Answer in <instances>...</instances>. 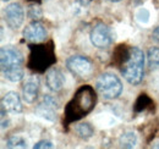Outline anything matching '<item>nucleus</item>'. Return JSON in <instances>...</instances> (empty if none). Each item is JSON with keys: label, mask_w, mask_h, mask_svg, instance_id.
I'll list each match as a JSON object with an SVG mask.
<instances>
[{"label": "nucleus", "mask_w": 159, "mask_h": 149, "mask_svg": "<svg viewBox=\"0 0 159 149\" xmlns=\"http://www.w3.org/2000/svg\"><path fill=\"white\" fill-rule=\"evenodd\" d=\"M66 69L79 79L91 78L93 74V64L92 61L82 55H72L66 60Z\"/></svg>", "instance_id": "nucleus-4"}, {"label": "nucleus", "mask_w": 159, "mask_h": 149, "mask_svg": "<svg viewBox=\"0 0 159 149\" xmlns=\"http://www.w3.org/2000/svg\"><path fill=\"white\" fill-rule=\"evenodd\" d=\"M1 110H5L10 114L22 112V102L20 95L16 92H7L1 99Z\"/></svg>", "instance_id": "nucleus-12"}, {"label": "nucleus", "mask_w": 159, "mask_h": 149, "mask_svg": "<svg viewBox=\"0 0 159 149\" xmlns=\"http://www.w3.org/2000/svg\"><path fill=\"white\" fill-rule=\"evenodd\" d=\"M0 65H1V72L11 69L22 67L23 55L15 47L11 45L2 47L0 50Z\"/></svg>", "instance_id": "nucleus-5"}, {"label": "nucleus", "mask_w": 159, "mask_h": 149, "mask_svg": "<svg viewBox=\"0 0 159 149\" xmlns=\"http://www.w3.org/2000/svg\"><path fill=\"white\" fill-rule=\"evenodd\" d=\"M34 149H40V148H47V149H50V148H54L53 143L50 141H39L37 142L34 146H33Z\"/></svg>", "instance_id": "nucleus-18"}, {"label": "nucleus", "mask_w": 159, "mask_h": 149, "mask_svg": "<svg viewBox=\"0 0 159 149\" xmlns=\"http://www.w3.org/2000/svg\"><path fill=\"white\" fill-rule=\"evenodd\" d=\"M2 1H9V0H2Z\"/></svg>", "instance_id": "nucleus-22"}, {"label": "nucleus", "mask_w": 159, "mask_h": 149, "mask_svg": "<svg viewBox=\"0 0 159 149\" xmlns=\"http://www.w3.org/2000/svg\"><path fill=\"white\" fill-rule=\"evenodd\" d=\"M45 83H47V87L54 93L62 91L65 86V76L62 74V71L57 67L50 69L45 74Z\"/></svg>", "instance_id": "nucleus-11"}, {"label": "nucleus", "mask_w": 159, "mask_h": 149, "mask_svg": "<svg viewBox=\"0 0 159 149\" xmlns=\"http://www.w3.org/2000/svg\"><path fill=\"white\" fill-rule=\"evenodd\" d=\"M89 39H91V43L96 48L105 49V48H108L111 44V42H113V34H111L110 28L107 25H104L102 22H98L91 29Z\"/></svg>", "instance_id": "nucleus-6"}, {"label": "nucleus", "mask_w": 159, "mask_h": 149, "mask_svg": "<svg viewBox=\"0 0 159 149\" xmlns=\"http://www.w3.org/2000/svg\"><path fill=\"white\" fill-rule=\"evenodd\" d=\"M152 38L159 44V26L154 28V31H153V33H152Z\"/></svg>", "instance_id": "nucleus-19"}, {"label": "nucleus", "mask_w": 159, "mask_h": 149, "mask_svg": "<svg viewBox=\"0 0 159 149\" xmlns=\"http://www.w3.org/2000/svg\"><path fill=\"white\" fill-rule=\"evenodd\" d=\"M137 143V136L132 131H125L119 137V144L122 148H134Z\"/></svg>", "instance_id": "nucleus-13"}, {"label": "nucleus", "mask_w": 159, "mask_h": 149, "mask_svg": "<svg viewBox=\"0 0 159 149\" xmlns=\"http://www.w3.org/2000/svg\"><path fill=\"white\" fill-rule=\"evenodd\" d=\"M94 102L96 99H94L93 91L89 87H84L80 89L77 94L75 95V98L72 99V102L69 104L70 114L74 115V119H80L81 116L86 115L93 108Z\"/></svg>", "instance_id": "nucleus-3"}, {"label": "nucleus", "mask_w": 159, "mask_h": 149, "mask_svg": "<svg viewBox=\"0 0 159 149\" xmlns=\"http://www.w3.org/2000/svg\"><path fill=\"white\" fill-rule=\"evenodd\" d=\"M147 59H148V65L152 69H158L159 67V48L153 47L148 50L147 53Z\"/></svg>", "instance_id": "nucleus-15"}, {"label": "nucleus", "mask_w": 159, "mask_h": 149, "mask_svg": "<svg viewBox=\"0 0 159 149\" xmlns=\"http://www.w3.org/2000/svg\"><path fill=\"white\" fill-rule=\"evenodd\" d=\"M7 148H27V141L21 136H12L6 141Z\"/></svg>", "instance_id": "nucleus-16"}, {"label": "nucleus", "mask_w": 159, "mask_h": 149, "mask_svg": "<svg viewBox=\"0 0 159 149\" xmlns=\"http://www.w3.org/2000/svg\"><path fill=\"white\" fill-rule=\"evenodd\" d=\"M124 78L132 86H139L144 76V54L137 47H131L121 67Z\"/></svg>", "instance_id": "nucleus-1"}, {"label": "nucleus", "mask_w": 159, "mask_h": 149, "mask_svg": "<svg viewBox=\"0 0 159 149\" xmlns=\"http://www.w3.org/2000/svg\"><path fill=\"white\" fill-rule=\"evenodd\" d=\"M4 19L11 29H19L25 21V12L22 6L19 2L9 4L4 11Z\"/></svg>", "instance_id": "nucleus-7"}, {"label": "nucleus", "mask_w": 159, "mask_h": 149, "mask_svg": "<svg viewBox=\"0 0 159 149\" xmlns=\"http://www.w3.org/2000/svg\"><path fill=\"white\" fill-rule=\"evenodd\" d=\"M109 1H113V2H119L121 0H109Z\"/></svg>", "instance_id": "nucleus-21"}, {"label": "nucleus", "mask_w": 159, "mask_h": 149, "mask_svg": "<svg viewBox=\"0 0 159 149\" xmlns=\"http://www.w3.org/2000/svg\"><path fill=\"white\" fill-rule=\"evenodd\" d=\"M153 148H159V142H157V143L153 144Z\"/></svg>", "instance_id": "nucleus-20"}, {"label": "nucleus", "mask_w": 159, "mask_h": 149, "mask_svg": "<svg viewBox=\"0 0 159 149\" xmlns=\"http://www.w3.org/2000/svg\"><path fill=\"white\" fill-rule=\"evenodd\" d=\"M76 132H77V134H79L81 138L88 139V138H91V137L93 136L94 130H93V127H92L91 124L84 122V124H81V125H79V126L76 127Z\"/></svg>", "instance_id": "nucleus-14"}, {"label": "nucleus", "mask_w": 159, "mask_h": 149, "mask_svg": "<svg viewBox=\"0 0 159 149\" xmlns=\"http://www.w3.org/2000/svg\"><path fill=\"white\" fill-rule=\"evenodd\" d=\"M23 38L32 43H40V42L45 40V38H47V29L40 22L33 21L25 27Z\"/></svg>", "instance_id": "nucleus-8"}, {"label": "nucleus", "mask_w": 159, "mask_h": 149, "mask_svg": "<svg viewBox=\"0 0 159 149\" xmlns=\"http://www.w3.org/2000/svg\"><path fill=\"white\" fill-rule=\"evenodd\" d=\"M97 92L107 100L116 99L122 93V83L118 76L113 74H102L96 81Z\"/></svg>", "instance_id": "nucleus-2"}, {"label": "nucleus", "mask_w": 159, "mask_h": 149, "mask_svg": "<svg viewBox=\"0 0 159 149\" xmlns=\"http://www.w3.org/2000/svg\"><path fill=\"white\" fill-rule=\"evenodd\" d=\"M38 94H39V79H38V77L32 76L25 82V84L22 87L23 100L27 104H33L37 100Z\"/></svg>", "instance_id": "nucleus-10"}, {"label": "nucleus", "mask_w": 159, "mask_h": 149, "mask_svg": "<svg viewBox=\"0 0 159 149\" xmlns=\"http://www.w3.org/2000/svg\"><path fill=\"white\" fill-rule=\"evenodd\" d=\"M136 19L141 23H147L148 20H149V11L147 9H144V7L139 9V11L136 12Z\"/></svg>", "instance_id": "nucleus-17"}, {"label": "nucleus", "mask_w": 159, "mask_h": 149, "mask_svg": "<svg viewBox=\"0 0 159 149\" xmlns=\"http://www.w3.org/2000/svg\"><path fill=\"white\" fill-rule=\"evenodd\" d=\"M55 109H58V102L55 100V98H53L50 95H45L43 98V102L37 108V112L39 116L45 119L47 121L54 122L57 120Z\"/></svg>", "instance_id": "nucleus-9"}]
</instances>
